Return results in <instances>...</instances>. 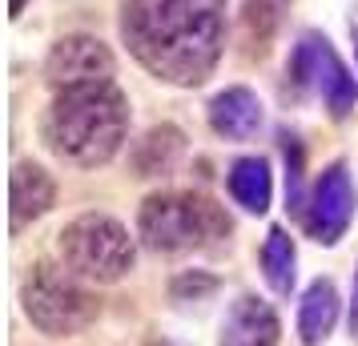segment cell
<instances>
[{"instance_id": "obj_9", "label": "cell", "mask_w": 358, "mask_h": 346, "mask_svg": "<svg viewBox=\"0 0 358 346\" xmlns=\"http://www.w3.org/2000/svg\"><path fill=\"white\" fill-rule=\"evenodd\" d=\"M278 338H282V326H278L274 306L254 294H242L222 322L217 346H278Z\"/></svg>"}, {"instance_id": "obj_16", "label": "cell", "mask_w": 358, "mask_h": 346, "mask_svg": "<svg viewBox=\"0 0 358 346\" xmlns=\"http://www.w3.org/2000/svg\"><path fill=\"white\" fill-rule=\"evenodd\" d=\"M298 266V250H294V238L282 226L266 233V242H262V274L270 282V290L274 294H290L294 290V270Z\"/></svg>"}, {"instance_id": "obj_20", "label": "cell", "mask_w": 358, "mask_h": 346, "mask_svg": "<svg viewBox=\"0 0 358 346\" xmlns=\"http://www.w3.org/2000/svg\"><path fill=\"white\" fill-rule=\"evenodd\" d=\"M355 52H358V36H355Z\"/></svg>"}, {"instance_id": "obj_5", "label": "cell", "mask_w": 358, "mask_h": 346, "mask_svg": "<svg viewBox=\"0 0 358 346\" xmlns=\"http://www.w3.org/2000/svg\"><path fill=\"white\" fill-rule=\"evenodd\" d=\"M24 314L41 334L49 338H69L81 334L93 318H97V298L81 286V278L69 266H52L41 262L24 282Z\"/></svg>"}, {"instance_id": "obj_18", "label": "cell", "mask_w": 358, "mask_h": 346, "mask_svg": "<svg viewBox=\"0 0 358 346\" xmlns=\"http://www.w3.org/2000/svg\"><path fill=\"white\" fill-rule=\"evenodd\" d=\"M350 334L358 338V270H355V294H350Z\"/></svg>"}, {"instance_id": "obj_6", "label": "cell", "mask_w": 358, "mask_h": 346, "mask_svg": "<svg viewBox=\"0 0 358 346\" xmlns=\"http://www.w3.org/2000/svg\"><path fill=\"white\" fill-rule=\"evenodd\" d=\"M290 77H294V85L318 93V97L326 101V109H330L334 121L350 117V109L358 105L355 73L342 65V57L334 52V45H330L326 36H318V33H306L298 45H294Z\"/></svg>"}, {"instance_id": "obj_15", "label": "cell", "mask_w": 358, "mask_h": 346, "mask_svg": "<svg viewBox=\"0 0 358 346\" xmlns=\"http://www.w3.org/2000/svg\"><path fill=\"white\" fill-rule=\"evenodd\" d=\"M290 0H245L242 4V41L250 57H266L274 36L282 33Z\"/></svg>"}, {"instance_id": "obj_3", "label": "cell", "mask_w": 358, "mask_h": 346, "mask_svg": "<svg viewBox=\"0 0 358 346\" xmlns=\"http://www.w3.org/2000/svg\"><path fill=\"white\" fill-rule=\"evenodd\" d=\"M226 210L210 201L206 194H185V189H165L145 198L137 214V233L149 250L157 254H185V250H206L229 238Z\"/></svg>"}, {"instance_id": "obj_7", "label": "cell", "mask_w": 358, "mask_h": 346, "mask_svg": "<svg viewBox=\"0 0 358 346\" xmlns=\"http://www.w3.org/2000/svg\"><path fill=\"white\" fill-rule=\"evenodd\" d=\"M45 77L57 93L69 89H89V85H109L117 77V61L109 45L89 33L61 36L45 57Z\"/></svg>"}, {"instance_id": "obj_17", "label": "cell", "mask_w": 358, "mask_h": 346, "mask_svg": "<svg viewBox=\"0 0 358 346\" xmlns=\"http://www.w3.org/2000/svg\"><path fill=\"white\" fill-rule=\"evenodd\" d=\"M282 149H286V206L306 214V206H302V145H298V137H286Z\"/></svg>"}, {"instance_id": "obj_14", "label": "cell", "mask_w": 358, "mask_h": 346, "mask_svg": "<svg viewBox=\"0 0 358 346\" xmlns=\"http://www.w3.org/2000/svg\"><path fill=\"white\" fill-rule=\"evenodd\" d=\"M181 157H185V133L178 125H157L137 141L133 169H137V178H165L178 169Z\"/></svg>"}, {"instance_id": "obj_8", "label": "cell", "mask_w": 358, "mask_h": 346, "mask_svg": "<svg viewBox=\"0 0 358 346\" xmlns=\"http://www.w3.org/2000/svg\"><path fill=\"white\" fill-rule=\"evenodd\" d=\"M306 233L322 246H334L350 217H355V185H350V173L346 165L334 161L322 169V178L314 182V194H310V206H306Z\"/></svg>"}, {"instance_id": "obj_13", "label": "cell", "mask_w": 358, "mask_h": 346, "mask_svg": "<svg viewBox=\"0 0 358 346\" xmlns=\"http://www.w3.org/2000/svg\"><path fill=\"white\" fill-rule=\"evenodd\" d=\"M229 198L242 206L245 214H266L270 198H274V173L266 157H238L226 173Z\"/></svg>"}, {"instance_id": "obj_19", "label": "cell", "mask_w": 358, "mask_h": 346, "mask_svg": "<svg viewBox=\"0 0 358 346\" xmlns=\"http://www.w3.org/2000/svg\"><path fill=\"white\" fill-rule=\"evenodd\" d=\"M24 4H29V0H8V17H20V13H24Z\"/></svg>"}, {"instance_id": "obj_12", "label": "cell", "mask_w": 358, "mask_h": 346, "mask_svg": "<svg viewBox=\"0 0 358 346\" xmlns=\"http://www.w3.org/2000/svg\"><path fill=\"white\" fill-rule=\"evenodd\" d=\"M338 322V290L330 278L310 282V290L302 294L298 306V343L302 346H322L330 338V330Z\"/></svg>"}, {"instance_id": "obj_4", "label": "cell", "mask_w": 358, "mask_h": 346, "mask_svg": "<svg viewBox=\"0 0 358 346\" xmlns=\"http://www.w3.org/2000/svg\"><path fill=\"white\" fill-rule=\"evenodd\" d=\"M61 262L77 274L81 282H97V286H113L133 270L137 262V246H133L129 230L109 214H81L73 217L61 238Z\"/></svg>"}, {"instance_id": "obj_10", "label": "cell", "mask_w": 358, "mask_h": 346, "mask_svg": "<svg viewBox=\"0 0 358 346\" xmlns=\"http://www.w3.org/2000/svg\"><path fill=\"white\" fill-rule=\"evenodd\" d=\"M57 201V182L41 169L36 161H17L13 178H8V214H13V230H24L29 222L45 217Z\"/></svg>"}, {"instance_id": "obj_2", "label": "cell", "mask_w": 358, "mask_h": 346, "mask_svg": "<svg viewBox=\"0 0 358 346\" xmlns=\"http://www.w3.org/2000/svg\"><path fill=\"white\" fill-rule=\"evenodd\" d=\"M125 133H129V101L113 81L57 93L41 117V141L77 169H97L113 161L125 145Z\"/></svg>"}, {"instance_id": "obj_11", "label": "cell", "mask_w": 358, "mask_h": 346, "mask_svg": "<svg viewBox=\"0 0 358 346\" xmlns=\"http://www.w3.org/2000/svg\"><path fill=\"white\" fill-rule=\"evenodd\" d=\"M262 121H266V109H262L258 93L245 89V85L222 89V93L210 101V125H213V133L226 137V141H250V137L262 129Z\"/></svg>"}, {"instance_id": "obj_1", "label": "cell", "mask_w": 358, "mask_h": 346, "mask_svg": "<svg viewBox=\"0 0 358 346\" xmlns=\"http://www.w3.org/2000/svg\"><path fill=\"white\" fill-rule=\"evenodd\" d=\"M121 41L157 81L194 89L226 49V0H125Z\"/></svg>"}]
</instances>
